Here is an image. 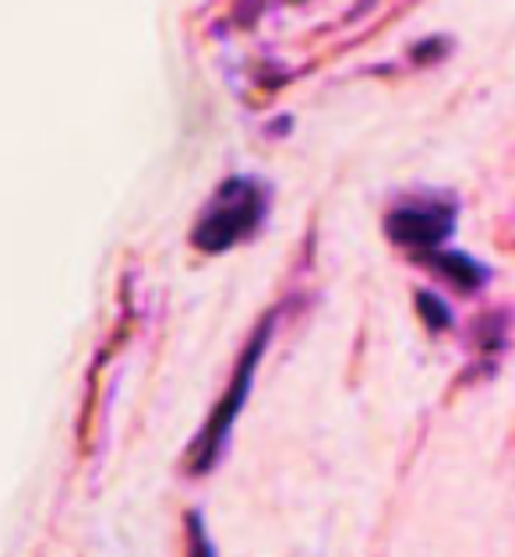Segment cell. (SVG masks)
I'll use <instances>...</instances> for the list:
<instances>
[{
    "label": "cell",
    "mask_w": 515,
    "mask_h": 557,
    "mask_svg": "<svg viewBox=\"0 0 515 557\" xmlns=\"http://www.w3.org/2000/svg\"><path fill=\"white\" fill-rule=\"evenodd\" d=\"M265 212H269V187L255 177H230L219 184L212 201L198 215L191 244L205 255H223L233 244L252 237L265 223Z\"/></svg>",
    "instance_id": "6da1fadb"
},
{
    "label": "cell",
    "mask_w": 515,
    "mask_h": 557,
    "mask_svg": "<svg viewBox=\"0 0 515 557\" xmlns=\"http://www.w3.org/2000/svg\"><path fill=\"white\" fill-rule=\"evenodd\" d=\"M272 329H275V314H265V321L255 329V335L247 339L244 354L237 360V371H233L230 385L223 392V399H219V406L212 409L209 423H205V431L198 434V442H195V451H191V469H195V473H209V469L216 466V459L223 456L233 423H237L241 409L247 406V395H252L255 371H258V363L265 357V349H269Z\"/></svg>",
    "instance_id": "7a4b0ae2"
},
{
    "label": "cell",
    "mask_w": 515,
    "mask_h": 557,
    "mask_svg": "<svg viewBox=\"0 0 515 557\" xmlns=\"http://www.w3.org/2000/svg\"><path fill=\"white\" fill-rule=\"evenodd\" d=\"M452 230H455V205H449V201L400 205V209L389 212V219H385L389 237L420 258L434 255Z\"/></svg>",
    "instance_id": "3957f363"
},
{
    "label": "cell",
    "mask_w": 515,
    "mask_h": 557,
    "mask_svg": "<svg viewBox=\"0 0 515 557\" xmlns=\"http://www.w3.org/2000/svg\"><path fill=\"white\" fill-rule=\"evenodd\" d=\"M428 265L438 275H445L449 283L463 293H474L477 286H483V275H488L474 258L463 255V251H434V255H428Z\"/></svg>",
    "instance_id": "277c9868"
},
{
    "label": "cell",
    "mask_w": 515,
    "mask_h": 557,
    "mask_svg": "<svg viewBox=\"0 0 515 557\" xmlns=\"http://www.w3.org/2000/svg\"><path fill=\"white\" fill-rule=\"evenodd\" d=\"M417 311L431 332H441V329L452 325V311L445 307V300L434 297V293H417Z\"/></svg>",
    "instance_id": "5b68a950"
},
{
    "label": "cell",
    "mask_w": 515,
    "mask_h": 557,
    "mask_svg": "<svg viewBox=\"0 0 515 557\" xmlns=\"http://www.w3.org/2000/svg\"><path fill=\"white\" fill-rule=\"evenodd\" d=\"M187 557H216L212 540L205 533V522L198 511H187Z\"/></svg>",
    "instance_id": "8992f818"
}]
</instances>
